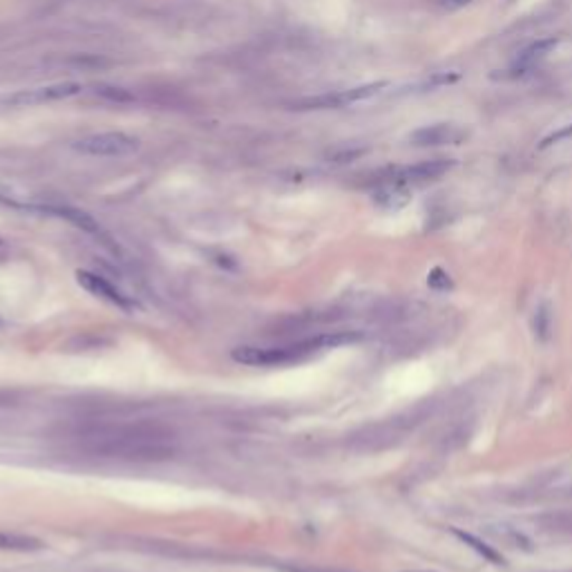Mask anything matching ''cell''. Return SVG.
<instances>
[{
  "mask_svg": "<svg viewBox=\"0 0 572 572\" xmlns=\"http://www.w3.org/2000/svg\"><path fill=\"white\" fill-rule=\"evenodd\" d=\"M427 284L432 286L434 291H447V289H452V278H450V273L441 269V266H436V269L427 275Z\"/></svg>",
  "mask_w": 572,
  "mask_h": 572,
  "instance_id": "5bb4252c",
  "label": "cell"
},
{
  "mask_svg": "<svg viewBox=\"0 0 572 572\" xmlns=\"http://www.w3.org/2000/svg\"><path fill=\"white\" fill-rule=\"evenodd\" d=\"M467 137V130L454 126V123H434V126L418 128L409 135V143L418 148H432V146H459Z\"/></svg>",
  "mask_w": 572,
  "mask_h": 572,
  "instance_id": "277c9868",
  "label": "cell"
},
{
  "mask_svg": "<svg viewBox=\"0 0 572 572\" xmlns=\"http://www.w3.org/2000/svg\"><path fill=\"white\" fill-rule=\"evenodd\" d=\"M535 333H537L541 340L548 338V333H550V311H548V304H541L539 311H537V316H535Z\"/></svg>",
  "mask_w": 572,
  "mask_h": 572,
  "instance_id": "9a60e30c",
  "label": "cell"
},
{
  "mask_svg": "<svg viewBox=\"0 0 572 572\" xmlns=\"http://www.w3.org/2000/svg\"><path fill=\"white\" fill-rule=\"evenodd\" d=\"M43 541L27 535H14V532H0V550H18V552H34L41 550Z\"/></svg>",
  "mask_w": 572,
  "mask_h": 572,
  "instance_id": "8fae6325",
  "label": "cell"
},
{
  "mask_svg": "<svg viewBox=\"0 0 572 572\" xmlns=\"http://www.w3.org/2000/svg\"><path fill=\"white\" fill-rule=\"evenodd\" d=\"M559 43H561L559 36L539 38V41L530 43L528 47H523L514 63H517V65H532V63H537V61H541V59H546L548 54L555 52L557 47H559Z\"/></svg>",
  "mask_w": 572,
  "mask_h": 572,
  "instance_id": "9c48e42d",
  "label": "cell"
},
{
  "mask_svg": "<svg viewBox=\"0 0 572 572\" xmlns=\"http://www.w3.org/2000/svg\"><path fill=\"white\" fill-rule=\"evenodd\" d=\"M41 211L50 213V215H56V217L68 219L70 224H74L76 228H81V231L90 233V235H101V226H99L97 219H94L92 215H88L85 211H79V208H74V206H43Z\"/></svg>",
  "mask_w": 572,
  "mask_h": 572,
  "instance_id": "ba28073f",
  "label": "cell"
},
{
  "mask_svg": "<svg viewBox=\"0 0 572 572\" xmlns=\"http://www.w3.org/2000/svg\"><path fill=\"white\" fill-rule=\"evenodd\" d=\"M369 152V148H342L338 152H333L331 161L333 164H351V161L362 159Z\"/></svg>",
  "mask_w": 572,
  "mask_h": 572,
  "instance_id": "4fadbf2b",
  "label": "cell"
},
{
  "mask_svg": "<svg viewBox=\"0 0 572 572\" xmlns=\"http://www.w3.org/2000/svg\"><path fill=\"white\" fill-rule=\"evenodd\" d=\"M72 148L88 157H123L139 150V141L126 132H99L79 139Z\"/></svg>",
  "mask_w": 572,
  "mask_h": 572,
  "instance_id": "7a4b0ae2",
  "label": "cell"
},
{
  "mask_svg": "<svg viewBox=\"0 0 572 572\" xmlns=\"http://www.w3.org/2000/svg\"><path fill=\"white\" fill-rule=\"evenodd\" d=\"M456 81H461V74L459 72H436L432 74L429 79H425L421 85H416V92H427V90H436V88H443V85H452Z\"/></svg>",
  "mask_w": 572,
  "mask_h": 572,
  "instance_id": "7c38bea8",
  "label": "cell"
},
{
  "mask_svg": "<svg viewBox=\"0 0 572 572\" xmlns=\"http://www.w3.org/2000/svg\"><path fill=\"white\" fill-rule=\"evenodd\" d=\"M454 532V537H459L463 543H467V546H470L474 552H479V555L485 559V561H490V564H494V566H503L505 564V559L499 555L497 550H494L492 546H488V543L485 541H481L479 537H474V535H470V532H463V530H452Z\"/></svg>",
  "mask_w": 572,
  "mask_h": 572,
  "instance_id": "30bf717a",
  "label": "cell"
},
{
  "mask_svg": "<svg viewBox=\"0 0 572 572\" xmlns=\"http://www.w3.org/2000/svg\"><path fill=\"white\" fill-rule=\"evenodd\" d=\"M76 280H79V284L88 293H92V295H97V298L114 304V307H119L123 311H132V309H135V302H132L126 293H121L117 286L110 284L106 278H101V275H97V273L79 271V273H76Z\"/></svg>",
  "mask_w": 572,
  "mask_h": 572,
  "instance_id": "8992f818",
  "label": "cell"
},
{
  "mask_svg": "<svg viewBox=\"0 0 572 572\" xmlns=\"http://www.w3.org/2000/svg\"><path fill=\"white\" fill-rule=\"evenodd\" d=\"M83 88L81 83H56V85H45V88H34V90H21L7 97L5 103L14 108H27V106H43V103L70 99L74 94H79Z\"/></svg>",
  "mask_w": 572,
  "mask_h": 572,
  "instance_id": "3957f363",
  "label": "cell"
},
{
  "mask_svg": "<svg viewBox=\"0 0 572 572\" xmlns=\"http://www.w3.org/2000/svg\"><path fill=\"white\" fill-rule=\"evenodd\" d=\"M351 340H356V336H351V333H327V336H316V338L291 342V345H282V347L246 345V347H235L231 351V358L235 362H240V365H249V367H282V365L304 360L320 349H331Z\"/></svg>",
  "mask_w": 572,
  "mask_h": 572,
  "instance_id": "6da1fadb",
  "label": "cell"
},
{
  "mask_svg": "<svg viewBox=\"0 0 572 572\" xmlns=\"http://www.w3.org/2000/svg\"><path fill=\"white\" fill-rule=\"evenodd\" d=\"M474 0H441V7L447 9V12H456V9H463L467 5H472Z\"/></svg>",
  "mask_w": 572,
  "mask_h": 572,
  "instance_id": "e0dca14e",
  "label": "cell"
},
{
  "mask_svg": "<svg viewBox=\"0 0 572 572\" xmlns=\"http://www.w3.org/2000/svg\"><path fill=\"white\" fill-rule=\"evenodd\" d=\"M409 202H412V188L403 179H396L392 175L380 181V186L374 193V204L385 208V211H398Z\"/></svg>",
  "mask_w": 572,
  "mask_h": 572,
  "instance_id": "52a82bcc",
  "label": "cell"
},
{
  "mask_svg": "<svg viewBox=\"0 0 572 572\" xmlns=\"http://www.w3.org/2000/svg\"><path fill=\"white\" fill-rule=\"evenodd\" d=\"M0 244H3V240H0Z\"/></svg>",
  "mask_w": 572,
  "mask_h": 572,
  "instance_id": "d6986e66",
  "label": "cell"
},
{
  "mask_svg": "<svg viewBox=\"0 0 572 572\" xmlns=\"http://www.w3.org/2000/svg\"><path fill=\"white\" fill-rule=\"evenodd\" d=\"M570 137H572V123H566L564 128H559L557 132H552V135H548L546 139H543L539 143V150H546V148L555 146V143H559V141H566Z\"/></svg>",
  "mask_w": 572,
  "mask_h": 572,
  "instance_id": "2e32d148",
  "label": "cell"
},
{
  "mask_svg": "<svg viewBox=\"0 0 572 572\" xmlns=\"http://www.w3.org/2000/svg\"><path fill=\"white\" fill-rule=\"evenodd\" d=\"M409 572H421V570H409Z\"/></svg>",
  "mask_w": 572,
  "mask_h": 572,
  "instance_id": "ac0fdd59",
  "label": "cell"
},
{
  "mask_svg": "<svg viewBox=\"0 0 572 572\" xmlns=\"http://www.w3.org/2000/svg\"><path fill=\"white\" fill-rule=\"evenodd\" d=\"M456 166L454 159H429L421 161V164L407 166V168H394L392 177L403 179L405 184H427V181H436L443 175H447Z\"/></svg>",
  "mask_w": 572,
  "mask_h": 572,
  "instance_id": "5b68a950",
  "label": "cell"
}]
</instances>
